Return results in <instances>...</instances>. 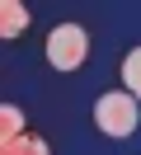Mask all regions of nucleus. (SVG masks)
I'll return each mask as SVG.
<instances>
[{
	"label": "nucleus",
	"mask_w": 141,
	"mask_h": 155,
	"mask_svg": "<svg viewBox=\"0 0 141 155\" xmlns=\"http://www.w3.org/2000/svg\"><path fill=\"white\" fill-rule=\"evenodd\" d=\"M14 136H24V113L14 104H5L0 108V141H14Z\"/></svg>",
	"instance_id": "obj_6"
},
{
	"label": "nucleus",
	"mask_w": 141,
	"mask_h": 155,
	"mask_svg": "<svg viewBox=\"0 0 141 155\" xmlns=\"http://www.w3.org/2000/svg\"><path fill=\"white\" fill-rule=\"evenodd\" d=\"M85 57H89V33L80 24H56L47 33V61H52V71H80Z\"/></svg>",
	"instance_id": "obj_2"
},
{
	"label": "nucleus",
	"mask_w": 141,
	"mask_h": 155,
	"mask_svg": "<svg viewBox=\"0 0 141 155\" xmlns=\"http://www.w3.org/2000/svg\"><path fill=\"white\" fill-rule=\"evenodd\" d=\"M122 89L141 99V47H132L127 57H122Z\"/></svg>",
	"instance_id": "obj_4"
},
{
	"label": "nucleus",
	"mask_w": 141,
	"mask_h": 155,
	"mask_svg": "<svg viewBox=\"0 0 141 155\" xmlns=\"http://www.w3.org/2000/svg\"><path fill=\"white\" fill-rule=\"evenodd\" d=\"M24 28H28V5H19V0H0V38L14 42Z\"/></svg>",
	"instance_id": "obj_3"
},
{
	"label": "nucleus",
	"mask_w": 141,
	"mask_h": 155,
	"mask_svg": "<svg viewBox=\"0 0 141 155\" xmlns=\"http://www.w3.org/2000/svg\"><path fill=\"white\" fill-rule=\"evenodd\" d=\"M0 155H47V141L42 136H14V141H0Z\"/></svg>",
	"instance_id": "obj_5"
},
{
	"label": "nucleus",
	"mask_w": 141,
	"mask_h": 155,
	"mask_svg": "<svg viewBox=\"0 0 141 155\" xmlns=\"http://www.w3.org/2000/svg\"><path fill=\"white\" fill-rule=\"evenodd\" d=\"M141 99L127 94V89H108V94L94 99V127H99L103 136H132L141 122Z\"/></svg>",
	"instance_id": "obj_1"
}]
</instances>
